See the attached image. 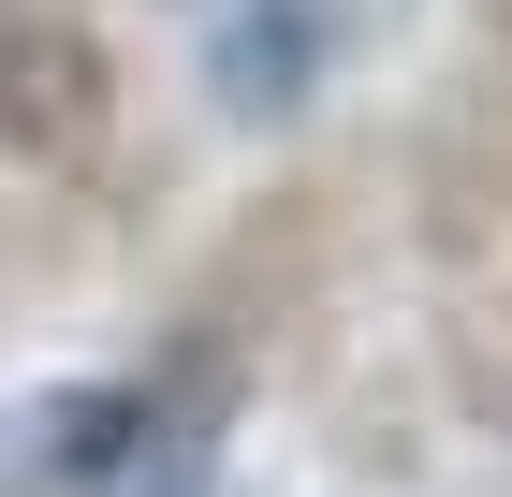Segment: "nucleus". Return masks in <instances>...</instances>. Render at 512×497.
Masks as SVG:
<instances>
[]
</instances>
